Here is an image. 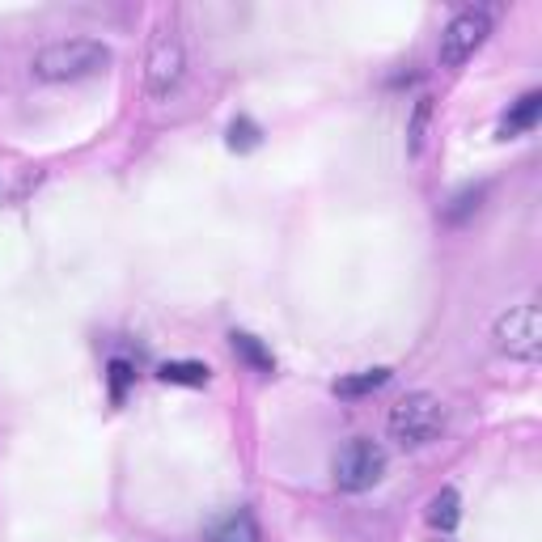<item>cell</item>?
Returning <instances> with one entry per match:
<instances>
[{"instance_id": "obj_1", "label": "cell", "mask_w": 542, "mask_h": 542, "mask_svg": "<svg viewBox=\"0 0 542 542\" xmlns=\"http://www.w3.org/2000/svg\"><path fill=\"white\" fill-rule=\"evenodd\" d=\"M106 68H111V47L98 43V39L47 43L30 64V72L39 81H85V77H98V72H106Z\"/></svg>"}, {"instance_id": "obj_2", "label": "cell", "mask_w": 542, "mask_h": 542, "mask_svg": "<svg viewBox=\"0 0 542 542\" xmlns=\"http://www.w3.org/2000/svg\"><path fill=\"white\" fill-rule=\"evenodd\" d=\"M441 428H445V407L437 394H428V390L407 394V399L394 403V411H390V437L403 449H424L428 441L441 437Z\"/></svg>"}, {"instance_id": "obj_3", "label": "cell", "mask_w": 542, "mask_h": 542, "mask_svg": "<svg viewBox=\"0 0 542 542\" xmlns=\"http://www.w3.org/2000/svg\"><path fill=\"white\" fill-rule=\"evenodd\" d=\"M492 339H496V352H504L509 360H538L542 352V314L534 301H521V305H509L496 327H492Z\"/></svg>"}, {"instance_id": "obj_4", "label": "cell", "mask_w": 542, "mask_h": 542, "mask_svg": "<svg viewBox=\"0 0 542 542\" xmlns=\"http://www.w3.org/2000/svg\"><path fill=\"white\" fill-rule=\"evenodd\" d=\"M386 475V454L382 445H373L365 437L348 441L335 454V487L339 492H369V487Z\"/></svg>"}, {"instance_id": "obj_5", "label": "cell", "mask_w": 542, "mask_h": 542, "mask_svg": "<svg viewBox=\"0 0 542 542\" xmlns=\"http://www.w3.org/2000/svg\"><path fill=\"white\" fill-rule=\"evenodd\" d=\"M183 68H187V56H183L178 34L170 26H157L149 60H144V85H149V94L153 98H170L178 89V81H183Z\"/></svg>"}, {"instance_id": "obj_6", "label": "cell", "mask_w": 542, "mask_h": 542, "mask_svg": "<svg viewBox=\"0 0 542 542\" xmlns=\"http://www.w3.org/2000/svg\"><path fill=\"white\" fill-rule=\"evenodd\" d=\"M492 34V13L487 9H462L454 22L441 30V47H437V60L441 68H458L475 56L483 47V39Z\"/></svg>"}, {"instance_id": "obj_7", "label": "cell", "mask_w": 542, "mask_h": 542, "mask_svg": "<svg viewBox=\"0 0 542 542\" xmlns=\"http://www.w3.org/2000/svg\"><path fill=\"white\" fill-rule=\"evenodd\" d=\"M538 111H542V94H538V89H530V94H521V98L513 102V111L500 119V140L530 132L534 123H538Z\"/></svg>"}, {"instance_id": "obj_8", "label": "cell", "mask_w": 542, "mask_h": 542, "mask_svg": "<svg viewBox=\"0 0 542 542\" xmlns=\"http://www.w3.org/2000/svg\"><path fill=\"white\" fill-rule=\"evenodd\" d=\"M208 542H259V521L255 513H229L225 521H216V526L208 530Z\"/></svg>"}, {"instance_id": "obj_9", "label": "cell", "mask_w": 542, "mask_h": 542, "mask_svg": "<svg viewBox=\"0 0 542 542\" xmlns=\"http://www.w3.org/2000/svg\"><path fill=\"white\" fill-rule=\"evenodd\" d=\"M229 348L238 352V356H242L255 373H276V356H271L267 343H263V339H255L250 331H233V335H229Z\"/></svg>"}, {"instance_id": "obj_10", "label": "cell", "mask_w": 542, "mask_h": 542, "mask_svg": "<svg viewBox=\"0 0 542 542\" xmlns=\"http://www.w3.org/2000/svg\"><path fill=\"white\" fill-rule=\"evenodd\" d=\"M390 382V369H360V373H348L335 382V394L339 399H365V394L382 390Z\"/></svg>"}, {"instance_id": "obj_11", "label": "cell", "mask_w": 542, "mask_h": 542, "mask_svg": "<svg viewBox=\"0 0 542 542\" xmlns=\"http://www.w3.org/2000/svg\"><path fill=\"white\" fill-rule=\"evenodd\" d=\"M157 377H161L166 386H208L212 369L200 365V360H166V365L157 369Z\"/></svg>"}, {"instance_id": "obj_12", "label": "cell", "mask_w": 542, "mask_h": 542, "mask_svg": "<svg viewBox=\"0 0 542 542\" xmlns=\"http://www.w3.org/2000/svg\"><path fill=\"white\" fill-rule=\"evenodd\" d=\"M458 517H462V500H458V492H454V487H441V492L432 496V504H428V521H432V530L449 534V530L458 526Z\"/></svg>"}, {"instance_id": "obj_13", "label": "cell", "mask_w": 542, "mask_h": 542, "mask_svg": "<svg viewBox=\"0 0 542 542\" xmlns=\"http://www.w3.org/2000/svg\"><path fill=\"white\" fill-rule=\"evenodd\" d=\"M259 140H263V132H259V123H250L246 115L229 123V136H225V144H229V149H233V153H250V149H259Z\"/></svg>"}, {"instance_id": "obj_14", "label": "cell", "mask_w": 542, "mask_h": 542, "mask_svg": "<svg viewBox=\"0 0 542 542\" xmlns=\"http://www.w3.org/2000/svg\"><path fill=\"white\" fill-rule=\"evenodd\" d=\"M132 365L128 360H111V369H106V382H111V403L119 407L123 403V394H128V382H132Z\"/></svg>"}, {"instance_id": "obj_15", "label": "cell", "mask_w": 542, "mask_h": 542, "mask_svg": "<svg viewBox=\"0 0 542 542\" xmlns=\"http://www.w3.org/2000/svg\"><path fill=\"white\" fill-rule=\"evenodd\" d=\"M479 200H483V187H475V191H462L458 200H454V208H445V216H449V221H462V216L471 212V208H479Z\"/></svg>"}, {"instance_id": "obj_16", "label": "cell", "mask_w": 542, "mask_h": 542, "mask_svg": "<svg viewBox=\"0 0 542 542\" xmlns=\"http://www.w3.org/2000/svg\"><path fill=\"white\" fill-rule=\"evenodd\" d=\"M424 123H428V98L415 102V119H411V149H420V140H424Z\"/></svg>"}]
</instances>
